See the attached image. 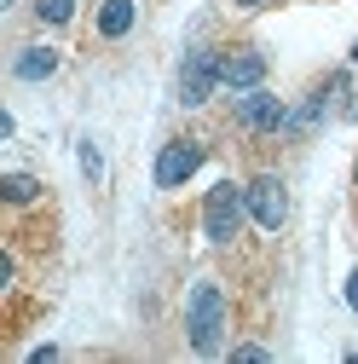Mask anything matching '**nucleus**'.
I'll list each match as a JSON object with an SVG mask.
<instances>
[{
    "label": "nucleus",
    "mask_w": 358,
    "mask_h": 364,
    "mask_svg": "<svg viewBox=\"0 0 358 364\" xmlns=\"http://www.w3.org/2000/svg\"><path fill=\"white\" fill-rule=\"evenodd\" d=\"M214 87H219V53L202 47V41H191L185 58H179V105L185 110H202L214 99Z\"/></svg>",
    "instance_id": "nucleus-4"
},
{
    "label": "nucleus",
    "mask_w": 358,
    "mask_h": 364,
    "mask_svg": "<svg viewBox=\"0 0 358 364\" xmlns=\"http://www.w3.org/2000/svg\"><path fill=\"white\" fill-rule=\"evenodd\" d=\"M226 330H232L226 289H219L214 278H197L191 295H185V341H191V353H202V358L226 353Z\"/></svg>",
    "instance_id": "nucleus-1"
},
{
    "label": "nucleus",
    "mask_w": 358,
    "mask_h": 364,
    "mask_svg": "<svg viewBox=\"0 0 358 364\" xmlns=\"http://www.w3.org/2000/svg\"><path fill=\"white\" fill-rule=\"evenodd\" d=\"M347 306L358 312V272H352V278H347Z\"/></svg>",
    "instance_id": "nucleus-14"
},
{
    "label": "nucleus",
    "mask_w": 358,
    "mask_h": 364,
    "mask_svg": "<svg viewBox=\"0 0 358 364\" xmlns=\"http://www.w3.org/2000/svg\"><path fill=\"white\" fill-rule=\"evenodd\" d=\"M35 18L40 23H70L75 18V0H35Z\"/></svg>",
    "instance_id": "nucleus-12"
},
{
    "label": "nucleus",
    "mask_w": 358,
    "mask_h": 364,
    "mask_svg": "<svg viewBox=\"0 0 358 364\" xmlns=\"http://www.w3.org/2000/svg\"><path fill=\"white\" fill-rule=\"evenodd\" d=\"M58 64H64V53L53 47V41H29V47H12V58H6V70H12V81H53L58 75Z\"/></svg>",
    "instance_id": "nucleus-8"
},
{
    "label": "nucleus",
    "mask_w": 358,
    "mask_h": 364,
    "mask_svg": "<svg viewBox=\"0 0 358 364\" xmlns=\"http://www.w3.org/2000/svg\"><path fill=\"white\" fill-rule=\"evenodd\" d=\"M81 173H87V186H104V156L93 139H81Z\"/></svg>",
    "instance_id": "nucleus-11"
},
{
    "label": "nucleus",
    "mask_w": 358,
    "mask_h": 364,
    "mask_svg": "<svg viewBox=\"0 0 358 364\" xmlns=\"http://www.w3.org/2000/svg\"><path fill=\"white\" fill-rule=\"evenodd\" d=\"M40 191H47V186H40L35 173H6V179H0V197H6V208H35Z\"/></svg>",
    "instance_id": "nucleus-10"
},
{
    "label": "nucleus",
    "mask_w": 358,
    "mask_h": 364,
    "mask_svg": "<svg viewBox=\"0 0 358 364\" xmlns=\"http://www.w3.org/2000/svg\"><path fill=\"white\" fill-rule=\"evenodd\" d=\"M232 122L243 133H254V139H278V133L289 127V105L278 93H266V87H249V93L232 99Z\"/></svg>",
    "instance_id": "nucleus-3"
},
{
    "label": "nucleus",
    "mask_w": 358,
    "mask_h": 364,
    "mask_svg": "<svg viewBox=\"0 0 358 364\" xmlns=\"http://www.w3.org/2000/svg\"><path fill=\"white\" fill-rule=\"evenodd\" d=\"M237 12H260V6H272V0H232Z\"/></svg>",
    "instance_id": "nucleus-15"
},
{
    "label": "nucleus",
    "mask_w": 358,
    "mask_h": 364,
    "mask_svg": "<svg viewBox=\"0 0 358 364\" xmlns=\"http://www.w3.org/2000/svg\"><path fill=\"white\" fill-rule=\"evenodd\" d=\"M243 191H249V220L260 225V232H283L289 225V186L278 173H254Z\"/></svg>",
    "instance_id": "nucleus-5"
},
{
    "label": "nucleus",
    "mask_w": 358,
    "mask_h": 364,
    "mask_svg": "<svg viewBox=\"0 0 358 364\" xmlns=\"http://www.w3.org/2000/svg\"><path fill=\"white\" fill-rule=\"evenodd\" d=\"M352 64H358V41H352Z\"/></svg>",
    "instance_id": "nucleus-16"
},
{
    "label": "nucleus",
    "mask_w": 358,
    "mask_h": 364,
    "mask_svg": "<svg viewBox=\"0 0 358 364\" xmlns=\"http://www.w3.org/2000/svg\"><path fill=\"white\" fill-rule=\"evenodd\" d=\"M202 162H208V145H202V139H185V133L168 139V145L156 151V191H179Z\"/></svg>",
    "instance_id": "nucleus-6"
},
{
    "label": "nucleus",
    "mask_w": 358,
    "mask_h": 364,
    "mask_svg": "<svg viewBox=\"0 0 358 364\" xmlns=\"http://www.w3.org/2000/svg\"><path fill=\"white\" fill-rule=\"evenodd\" d=\"M232 358H237V364H260V358H272V353H266L260 341H237V347H232Z\"/></svg>",
    "instance_id": "nucleus-13"
},
{
    "label": "nucleus",
    "mask_w": 358,
    "mask_h": 364,
    "mask_svg": "<svg viewBox=\"0 0 358 364\" xmlns=\"http://www.w3.org/2000/svg\"><path fill=\"white\" fill-rule=\"evenodd\" d=\"M352 179H358V168H352Z\"/></svg>",
    "instance_id": "nucleus-17"
},
{
    "label": "nucleus",
    "mask_w": 358,
    "mask_h": 364,
    "mask_svg": "<svg viewBox=\"0 0 358 364\" xmlns=\"http://www.w3.org/2000/svg\"><path fill=\"white\" fill-rule=\"evenodd\" d=\"M133 23H139V0H104L93 12L99 41H121V35H133Z\"/></svg>",
    "instance_id": "nucleus-9"
},
{
    "label": "nucleus",
    "mask_w": 358,
    "mask_h": 364,
    "mask_svg": "<svg viewBox=\"0 0 358 364\" xmlns=\"http://www.w3.org/2000/svg\"><path fill=\"white\" fill-rule=\"evenodd\" d=\"M260 81H266V53L260 47H219V87L249 93Z\"/></svg>",
    "instance_id": "nucleus-7"
},
{
    "label": "nucleus",
    "mask_w": 358,
    "mask_h": 364,
    "mask_svg": "<svg viewBox=\"0 0 358 364\" xmlns=\"http://www.w3.org/2000/svg\"><path fill=\"white\" fill-rule=\"evenodd\" d=\"M243 220H249V191L237 186V179H219V186L202 197V237L214 249H232L237 232H243Z\"/></svg>",
    "instance_id": "nucleus-2"
}]
</instances>
